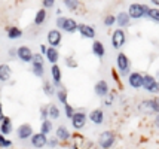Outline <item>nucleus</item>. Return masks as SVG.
Listing matches in <instances>:
<instances>
[{"label":"nucleus","mask_w":159,"mask_h":149,"mask_svg":"<svg viewBox=\"0 0 159 149\" xmlns=\"http://www.w3.org/2000/svg\"><path fill=\"white\" fill-rule=\"evenodd\" d=\"M64 3H66V7L70 9V11H75V9L79 6V2H75V0H73V2H71V0H66Z\"/></svg>","instance_id":"obj_33"},{"label":"nucleus","mask_w":159,"mask_h":149,"mask_svg":"<svg viewBox=\"0 0 159 149\" xmlns=\"http://www.w3.org/2000/svg\"><path fill=\"white\" fill-rule=\"evenodd\" d=\"M11 75H12L11 67H9L7 64H2V66H0V81H2V82H6L7 79L11 78Z\"/></svg>","instance_id":"obj_22"},{"label":"nucleus","mask_w":159,"mask_h":149,"mask_svg":"<svg viewBox=\"0 0 159 149\" xmlns=\"http://www.w3.org/2000/svg\"><path fill=\"white\" fill-rule=\"evenodd\" d=\"M85 124H86V114L85 112H76L75 116L71 118V125L76 130H80V128L85 127Z\"/></svg>","instance_id":"obj_11"},{"label":"nucleus","mask_w":159,"mask_h":149,"mask_svg":"<svg viewBox=\"0 0 159 149\" xmlns=\"http://www.w3.org/2000/svg\"><path fill=\"white\" fill-rule=\"evenodd\" d=\"M31 140V145L34 146V148H45L46 145H48V137L45 134H42V133H36V134H33V137L30 139Z\"/></svg>","instance_id":"obj_12"},{"label":"nucleus","mask_w":159,"mask_h":149,"mask_svg":"<svg viewBox=\"0 0 159 149\" xmlns=\"http://www.w3.org/2000/svg\"><path fill=\"white\" fill-rule=\"evenodd\" d=\"M45 18H46V11L42 7V9H39V11H37V14H36V16H34V24H36V26H40V24H43Z\"/></svg>","instance_id":"obj_25"},{"label":"nucleus","mask_w":159,"mask_h":149,"mask_svg":"<svg viewBox=\"0 0 159 149\" xmlns=\"http://www.w3.org/2000/svg\"><path fill=\"white\" fill-rule=\"evenodd\" d=\"M0 146L2 148H9V146H12V140H7L6 136H0Z\"/></svg>","instance_id":"obj_32"},{"label":"nucleus","mask_w":159,"mask_h":149,"mask_svg":"<svg viewBox=\"0 0 159 149\" xmlns=\"http://www.w3.org/2000/svg\"><path fill=\"white\" fill-rule=\"evenodd\" d=\"M61 39H62V36L60 30H51L48 33V43L52 48H57L61 43Z\"/></svg>","instance_id":"obj_13"},{"label":"nucleus","mask_w":159,"mask_h":149,"mask_svg":"<svg viewBox=\"0 0 159 149\" xmlns=\"http://www.w3.org/2000/svg\"><path fill=\"white\" fill-rule=\"evenodd\" d=\"M43 92L46 94V95H52L54 94V86L51 82H45L43 84Z\"/></svg>","instance_id":"obj_31"},{"label":"nucleus","mask_w":159,"mask_h":149,"mask_svg":"<svg viewBox=\"0 0 159 149\" xmlns=\"http://www.w3.org/2000/svg\"><path fill=\"white\" fill-rule=\"evenodd\" d=\"M66 20H67L66 16H58V18H57V27L62 29V27H64V22H66Z\"/></svg>","instance_id":"obj_36"},{"label":"nucleus","mask_w":159,"mask_h":149,"mask_svg":"<svg viewBox=\"0 0 159 149\" xmlns=\"http://www.w3.org/2000/svg\"><path fill=\"white\" fill-rule=\"evenodd\" d=\"M42 5H43V9H45V7H52L55 5V2H54V0H43Z\"/></svg>","instance_id":"obj_38"},{"label":"nucleus","mask_w":159,"mask_h":149,"mask_svg":"<svg viewBox=\"0 0 159 149\" xmlns=\"http://www.w3.org/2000/svg\"><path fill=\"white\" fill-rule=\"evenodd\" d=\"M62 30H64V31H67V33H75V31H79V24H77L73 18H67L66 22H64Z\"/></svg>","instance_id":"obj_18"},{"label":"nucleus","mask_w":159,"mask_h":149,"mask_svg":"<svg viewBox=\"0 0 159 149\" xmlns=\"http://www.w3.org/2000/svg\"><path fill=\"white\" fill-rule=\"evenodd\" d=\"M64 107H66V116L71 119V118L75 116V114H76V112H75V109H73V107L70 106V105H66Z\"/></svg>","instance_id":"obj_35"},{"label":"nucleus","mask_w":159,"mask_h":149,"mask_svg":"<svg viewBox=\"0 0 159 149\" xmlns=\"http://www.w3.org/2000/svg\"><path fill=\"white\" fill-rule=\"evenodd\" d=\"M139 110L146 112V114H159V100L152 99L141 101L139 105Z\"/></svg>","instance_id":"obj_2"},{"label":"nucleus","mask_w":159,"mask_h":149,"mask_svg":"<svg viewBox=\"0 0 159 149\" xmlns=\"http://www.w3.org/2000/svg\"><path fill=\"white\" fill-rule=\"evenodd\" d=\"M79 33L86 37V39H94L95 37V30L94 27H91L88 24H79Z\"/></svg>","instance_id":"obj_15"},{"label":"nucleus","mask_w":159,"mask_h":149,"mask_svg":"<svg viewBox=\"0 0 159 149\" xmlns=\"http://www.w3.org/2000/svg\"><path fill=\"white\" fill-rule=\"evenodd\" d=\"M16 134H18V139H21V140H25V139H31L33 137V128H31V125L30 124H22V125H20L18 127V130H16Z\"/></svg>","instance_id":"obj_8"},{"label":"nucleus","mask_w":159,"mask_h":149,"mask_svg":"<svg viewBox=\"0 0 159 149\" xmlns=\"http://www.w3.org/2000/svg\"><path fill=\"white\" fill-rule=\"evenodd\" d=\"M51 73H52V79H54L55 86H61V69H60V66H57V64L52 66Z\"/></svg>","instance_id":"obj_20"},{"label":"nucleus","mask_w":159,"mask_h":149,"mask_svg":"<svg viewBox=\"0 0 159 149\" xmlns=\"http://www.w3.org/2000/svg\"><path fill=\"white\" fill-rule=\"evenodd\" d=\"M149 7L146 5H140V3H134L128 7V15L131 16L132 20H139L141 16H147L149 15Z\"/></svg>","instance_id":"obj_1"},{"label":"nucleus","mask_w":159,"mask_h":149,"mask_svg":"<svg viewBox=\"0 0 159 149\" xmlns=\"http://www.w3.org/2000/svg\"><path fill=\"white\" fill-rule=\"evenodd\" d=\"M125 40H126V36H125L124 30L122 29H118L113 31V35H111V45H113V48L115 49H119V48H122L125 45Z\"/></svg>","instance_id":"obj_5"},{"label":"nucleus","mask_w":159,"mask_h":149,"mask_svg":"<svg viewBox=\"0 0 159 149\" xmlns=\"http://www.w3.org/2000/svg\"><path fill=\"white\" fill-rule=\"evenodd\" d=\"M57 97H58V100L61 101L64 106H66V105H69V103H67V91H66L64 88H60V90H58V92H57Z\"/></svg>","instance_id":"obj_29"},{"label":"nucleus","mask_w":159,"mask_h":149,"mask_svg":"<svg viewBox=\"0 0 159 149\" xmlns=\"http://www.w3.org/2000/svg\"><path fill=\"white\" fill-rule=\"evenodd\" d=\"M143 88L149 92H158L159 91V84L158 81L153 78L152 75H144V81H143Z\"/></svg>","instance_id":"obj_7"},{"label":"nucleus","mask_w":159,"mask_h":149,"mask_svg":"<svg viewBox=\"0 0 159 149\" xmlns=\"http://www.w3.org/2000/svg\"><path fill=\"white\" fill-rule=\"evenodd\" d=\"M155 125H156V127L159 128V115L156 116V119H155Z\"/></svg>","instance_id":"obj_40"},{"label":"nucleus","mask_w":159,"mask_h":149,"mask_svg":"<svg viewBox=\"0 0 159 149\" xmlns=\"http://www.w3.org/2000/svg\"><path fill=\"white\" fill-rule=\"evenodd\" d=\"M143 81H144V76H143L141 73H139V72H132L131 75L128 76L129 85H131L132 88H135V90L143 86Z\"/></svg>","instance_id":"obj_9"},{"label":"nucleus","mask_w":159,"mask_h":149,"mask_svg":"<svg viewBox=\"0 0 159 149\" xmlns=\"http://www.w3.org/2000/svg\"><path fill=\"white\" fill-rule=\"evenodd\" d=\"M66 61H67V66H69V67H77V63L76 61H75V60H73V58H67V60H66Z\"/></svg>","instance_id":"obj_39"},{"label":"nucleus","mask_w":159,"mask_h":149,"mask_svg":"<svg viewBox=\"0 0 159 149\" xmlns=\"http://www.w3.org/2000/svg\"><path fill=\"white\" fill-rule=\"evenodd\" d=\"M152 3H155V5H158V6H159V0H153Z\"/></svg>","instance_id":"obj_41"},{"label":"nucleus","mask_w":159,"mask_h":149,"mask_svg":"<svg viewBox=\"0 0 159 149\" xmlns=\"http://www.w3.org/2000/svg\"><path fill=\"white\" fill-rule=\"evenodd\" d=\"M52 131V122L49 119H45V121H42V127H40V133L42 134H49Z\"/></svg>","instance_id":"obj_26"},{"label":"nucleus","mask_w":159,"mask_h":149,"mask_svg":"<svg viewBox=\"0 0 159 149\" xmlns=\"http://www.w3.org/2000/svg\"><path fill=\"white\" fill-rule=\"evenodd\" d=\"M46 58H48V61L52 64V66H55L57 61H58V58H60V54H58L57 48L49 46V48H48V52H46Z\"/></svg>","instance_id":"obj_19"},{"label":"nucleus","mask_w":159,"mask_h":149,"mask_svg":"<svg viewBox=\"0 0 159 149\" xmlns=\"http://www.w3.org/2000/svg\"><path fill=\"white\" fill-rule=\"evenodd\" d=\"M94 90H95V94L100 95V97H106L109 94V91H110L106 81H98L97 84H95V86H94Z\"/></svg>","instance_id":"obj_16"},{"label":"nucleus","mask_w":159,"mask_h":149,"mask_svg":"<svg viewBox=\"0 0 159 149\" xmlns=\"http://www.w3.org/2000/svg\"><path fill=\"white\" fill-rule=\"evenodd\" d=\"M116 22V16H113V15H107L106 18H104V24L107 26V27H110Z\"/></svg>","instance_id":"obj_34"},{"label":"nucleus","mask_w":159,"mask_h":149,"mask_svg":"<svg viewBox=\"0 0 159 149\" xmlns=\"http://www.w3.org/2000/svg\"><path fill=\"white\" fill-rule=\"evenodd\" d=\"M33 57H34V54L31 52V49H30L28 46H20V48H18V58H20L21 61L31 63V61H33Z\"/></svg>","instance_id":"obj_10"},{"label":"nucleus","mask_w":159,"mask_h":149,"mask_svg":"<svg viewBox=\"0 0 159 149\" xmlns=\"http://www.w3.org/2000/svg\"><path fill=\"white\" fill-rule=\"evenodd\" d=\"M0 121H2V124H0V131H2V136H6V134H9V133H12V122H11V119L2 114Z\"/></svg>","instance_id":"obj_14"},{"label":"nucleus","mask_w":159,"mask_h":149,"mask_svg":"<svg viewBox=\"0 0 159 149\" xmlns=\"http://www.w3.org/2000/svg\"><path fill=\"white\" fill-rule=\"evenodd\" d=\"M21 36H22V31L18 27H11L7 30V37L9 39H20Z\"/></svg>","instance_id":"obj_27"},{"label":"nucleus","mask_w":159,"mask_h":149,"mask_svg":"<svg viewBox=\"0 0 159 149\" xmlns=\"http://www.w3.org/2000/svg\"><path fill=\"white\" fill-rule=\"evenodd\" d=\"M58 142H60V140H58V137H52V139H49L48 140V145L49 146H52V148H55V146H58Z\"/></svg>","instance_id":"obj_37"},{"label":"nucleus","mask_w":159,"mask_h":149,"mask_svg":"<svg viewBox=\"0 0 159 149\" xmlns=\"http://www.w3.org/2000/svg\"><path fill=\"white\" fill-rule=\"evenodd\" d=\"M48 110H49V118H51V119H58V118H60V109H58L55 105H49Z\"/></svg>","instance_id":"obj_28"},{"label":"nucleus","mask_w":159,"mask_h":149,"mask_svg":"<svg viewBox=\"0 0 159 149\" xmlns=\"http://www.w3.org/2000/svg\"><path fill=\"white\" fill-rule=\"evenodd\" d=\"M73 149H79V148H77V146H75V148H73Z\"/></svg>","instance_id":"obj_42"},{"label":"nucleus","mask_w":159,"mask_h":149,"mask_svg":"<svg viewBox=\"0 0 159 149\" xmlns=\"http://www.w3.org/2000/svg\"><path fill=\"white\" fill-rule=\"evenodd\" d=\"M57 137H58V140L66 142V140H69L70 139V131L64 127V125H60V127L57 128Z\"/></svg>","instance_id":"obj_21"},{"label":"nucleus","mask_w":159,"mask_h":149,"mask_svg":"<svg viewBox=\"0 0 159 149\" xmlns=\"http://www.w3.org/2000/svg\"><path fill=\"white\" fill-rule=\"evenodd\" d=\"M89 119H91V122H94V124H97V125L103 124V122H104L103 110H101V109H94V110H91Z\"/></svg>","instance_id":"obj_17"},{"label":"nucleus","mask_w":159,"mask_h":149,"mask_svg":"<svg viewBox=\"0 0 159 149\" xmlns=\"http://www.w3.org/2000/svg\"><path fill=\"white\" fill-rule=\"evenodd\" d=\"M131 21V16L126 14V12H120V14L116 16V22H118L119 27H126Z\"/></svg>","instance_id":"obj_23"},{"label":"nucleus","mask_w":159,"mask_h":149,"mask_svg":"<svg viewBox=\"0 0 159 149\" xmlns=\"http://www.w3.org/2000/svg\"><path fill=\"white\" fill-rule=\"evenodd\" d=\"M92 52L97 55L98 58H103L104 57V52H106V49H104L103 43L98 42V40H95V42L92 43Z\"/></svg>","instance_id":"obj_24"},{"label":"nucleus","mask_w":159,"mask_h":149,"mask_svg":"<svg viewBox=\"0 0 159 149\" xmlns=\"http://www.w3.org/2000/svg\"><path fill=\"white\" fill-rule=\"evenodd\" d=\"M116 66H118V69L119 72L122 73V75H131L129 73V60H128V57L125 55L124 52H119L118 54V57H116Z\"/></svg>","instance_id":"obj_4"},{"label":"nucleus","mask_w":159,"mask_h":149,"mask_svg":"<svg viewBox=\"0 0 159 149\" xmlns=\"http://www.w3.org/2000/svg\"><path fill=\"white\" fill-rule=\"evenodd\" d=\"M115 140H116V136L113 131H103L100 134V139H98V143L103 149H110L113 145H115Z\"/></svg>","instance_id":"obj_3"},{"label":"nucleus","mask_w":159,"mask_h":149,"mask_svg":"<svg viewBox=\"0 0 159 149\" xmlns=\"http://www.w3.org/2000/svg\"><path fill=\"white\" fill-rule=\"evenodd\" d=\"M43 57H42V54H34V57H33V61H31V64H33V73H34L36 76H39V78H42L43 76V72H45V69H43Z\"/></svg>","instance_id":"obj_6"},{"label":"nucleus","mask_w":159,"mask_h":149,"mask_svg":"<svg viewBox=\"0 0 159 149\" xmlns=\"http://www.w3.org/2000/svg\"><path fill=\"white\" fill-rule=\"evenodd\" d=\"M152 21L155 22H159V9H156V7H152L150 11H149V15H147Z\"/></svg>","instance_id":"obj_30"}]
</instances>
